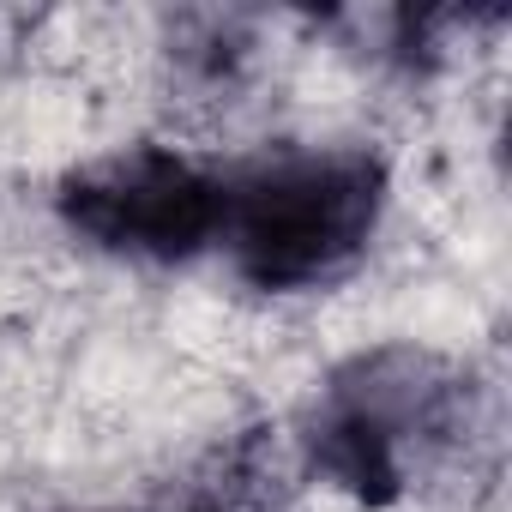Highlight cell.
<instances>
[{"label": "cell", "instance_id": "6da1fadb", "mask_svg": "<svg viewBox=\"0 0 512 512\" xmlns=\"http://www.w3.org/2000/svg\"><path fill=\"white\" fill-rule=\"evenodd\" d=\"M392 169L368 145H290L229 169L217 253L253 296L344 284L386 229Z\"/></svg>", "mask_w": 512, "mask_h": 512}, {"label": "cell", "instance_id": "7a4b0ae2", "mask_svg": "<svg viewBox=\"0 0 512 512\" xmlns=\"http://www.w3.org/2000/svg\"><path fill=\"white\" fill-rule=\"evenodd\" d=\"M446 374L434 356L386 344L362 350L314 386L302 416V464L362 512L410 494V476L446 428Z\"/></svg>", "mask_w": 512, "mask_h": 512}, {"label": "cell", "instance_id": "3957f363", "mask_svg": "<svg viewBox=\"0 0 512 512\" xmlns=\"http://www.w3.org/2000/svg\"><path fill=\"white\" fill-rule=\"evenodd\" d=\"M223 199L229 169H211L175 145H121L73 163L55 181L49 211L61 235L97 260L175 272L217 253Z\"/></svg>", "mask_w": 512, "mask_h": 512}, {"label": "cell", "instance_id": "277c9868", "mask_svg": "<svg viewBox=\"0 0 512 512\" xmlns=\"http://www.w3.org/2000/svg\"><path fill=\"white\" fill-rule=\"evenodd\" d=\"M181 512H229V506H217V500H199V506H181Z\"/></svg>", "mask_w": 512, "mask_h": 512}]
</instances>
